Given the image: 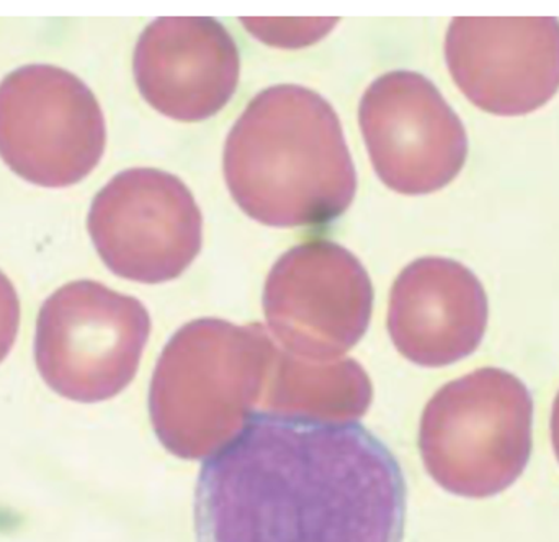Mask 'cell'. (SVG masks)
<instances>
[{
    "instance_id": "cell-6",
    "label": "cell",
    "mask_w": 559,
    "mask_h": 542,
    "mask_svg": "<svg viewBox=\"0 0 559 542\" xmlns=\"http://www.w3.org/2000/svg\"><path fill=\"white\" fill-rule=\"evenodd\" d=\"M202 212L179 177L128 169L92 202L88 233L115 274L143 284L179 278L202 248Z\"/></svg>"
},
{
    "instance_id": "cell-4",
    "label": "cell",
    "mask_w": 559,
    "mask_h": 542,
    "mask_svg": "<svg viewBox=\"0 0 559 542\" xmlns=\"http://www.w3.org/2000/svg\"><path fill=\"white\" fill-rule=\"evenodd\" d=\"M150 331V314L136 298L94 281L69 282L39 310L36 367L58 396L102 402L133 380Z\"/></svg>"
},
{
    "instance_id": "cell-2",
    "label": "cell",
    "mask_w": 559,
    "mask_h": 542,
    "mask_svg": "<svg viewBox=\"0 0 559 542\" xmlns=\"http://www.w3.org/2000/svg\"><path fill=\"white\" fill-rule=\"evenodd\" d=\"M225 177L251 219L280 228L334 222L357 192L337 114L321 95L293 84L261 92L236 121Z\"/></svg>"
},
{
    "instance_id": "cell-3",
    "label": "cell",
    "mask_w": 559,
    "mask_h": 542,
    "mask_svg": "<svg viewBox=\"0 0 559 542\" xmlns=\"http://www.w3.org/2000/svg\"><path fill=\"white\" fill-rule=\"evenodd\" d=\"M534 399L514 374L475 370L427 403L419 446L430 478L453 495L489 498L522 478L532 456Z\"/></svg>"
},
{
    "instance_id": "cell-12",
    "label": "cell",
    "mask_w": 559,
    "mask_h": 542,
    "mask_svg": "<svg viewBox=\"0 0 559 542\" xmlns=\"http://www.w3.org/2000/svg\"><path fill=\"white\" fill-rule=\"evenodd\" d=\"M252 35L282 48H299L321 39L337 20H242Z\"/></svg>"
},
{
    "instance_id": "cell-5",
    "label": "cell",
    "mask_w": 559,
    "mask_h": 542,
    "mask_svg": "<svg viewBox=\"0 0 559 542\" xmlns=\"http://www.w3.org/2000/svg\"><path fill=\"white\" fill-rule=\"evenodd\" d=\"M105 118L91 89L49 64L15 69L0 82V157L28 182H81L104 156Z\"/></svg>"
},
{
    "instance_id": "cell-9",
    "label": "cell",
    "mask_w": 559,
    "mask_h": 542,
    "mask_svg": "<svg viewBox=\"0 0 559 542\" xmlns=\"http://www.w3.org/2000/svg\"><path fill=\"white\" fill-rule=\"evenodd\" d=\"M453 81L501 117L531 114L559 91L557 19H455L445 38Z\"/></svg>"
},
{
    "instance_id": "cell-10",
    "label": "cell",
    "mask_w": 559,
    "mask_h": 542,
    "mask_svg": "<svg viewBox=\"0 0 559 542\" xmlns=\"http://www.w3.org/2000/svg\"><path fill=\"white\" fill-rule=\"evenodd\" d=\"M238 46L212 19H159L151 23L134 51L141 95L157 111L180 121L218 114L238 89Z\"/></svg>"
},
{
    "instance_id": "cell-14",
    "label": "cell",
    "mask_w": 559,
    "mask_h": 542,
    "mask_svg": "<svg viewBox=\"0 0 559 542\" xmlns=\"http://www.w3.org/2000/svg\"><path fill=\"white\" fill-rule=\"evenodd\" d=\"M551 441H554L555 455L559 461V392L555 399L554 410H551Z\"/></svg>"
},
{
    "instance_id": "cell-7",
    "label": "cell",
    "mask_w": 559,
    "mask_h": 542,
    "mask_svg": "<svg viewBox=\"0 0 559 542\" xmlns=\"http://www.w3.org/2000/svg\"><path fill=\"white\" fill-rule=\"evenodd\" d=\"M358 114L374 170L396 192H436L465 166V127L423 74L393 71L381 75L365 92Z\"/></svg>"
},
{
    "instance_id": "cell-8",
    "label": "cell",
    "mask_w": 559,
    "mask_h": 542,
    "mask_svg": "<svg viewBox=\"0 0 559 542\" xmlns=\"http://www.w3.org/2000/svg\"><path fill=\"white\" fill-rule=\"evenodd\" d=\"M265 317L280 343L311 361L350 350L367 331L373 287L352 252L312 241L286 252L265 285Z\"/></svg>"
},
{
    "instance_id": "cell-13",
    "label": "cell",
    "mask_w": 559,
    "mask_h": 542,
    "mask_svg": "<svg viewBox=\"0 0 559 542\" xmlns=\"http://www.w3.org/2000/svg\"><path fill=\"white\" fill-rule=\"evenodd\" d=\"M20 327V301L15 287L0 271V363L9 356Z\"/></svg>"
},
{
    "instance_id": "cell-11",
    "label": "cell",
    "mask_w": 559,
    "mask_h": 542,
    "mask_svg": "<svg viewBox=\"0 0 559 542\" xmlns=\"http://www.w3.org/2000/svg\"><path fill=\"white\" fill-rule=\"evenodd\" d=\"M488 295L462 262L417 259L391 292V338L407 360L442 367L475 353L488 328Z\"/></svg>"
},
{
    "instance_id": "cell-1",
    "label": "cell",
    "mask_w": 559,
    "mask_h": 542,
    "mask_svg": "<svg viewBox=\"0 0 559 542\" xmlns=\"http://www.w3.org/2000/svg\"><path fill=\"white\" fill-rule=\"evenodd\" d=\"M400 461L352 420L251 412L200 471L197 542H403Z\"/></svg>"
}]
</instances>
